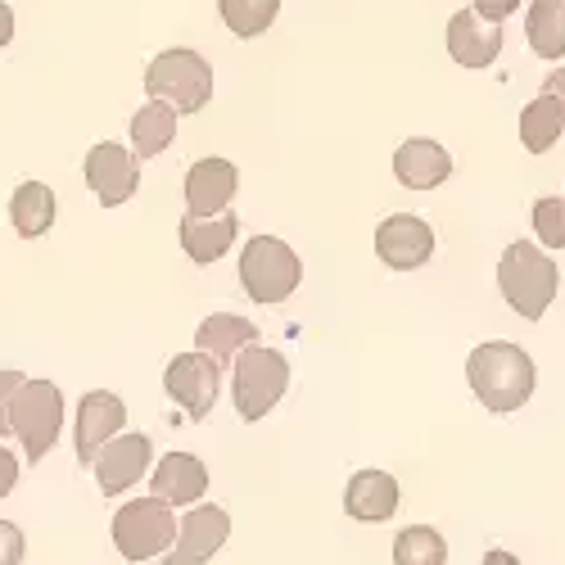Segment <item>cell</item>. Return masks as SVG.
I'll return each instance as SVG.
<instances>
[{
    "mask_svg": "<svg viewBox=\"0 0 565 565\" xmlns=\"http://www.w3.org/2000/svg\"><path fill=\"white\" fill-rule=\"evenodd\" d=\"M466 381H470V394L489 412H515L534 398V358L521 344L489 340L480 349H470Z\"/></svg>",
    "mask_w": 565,
    "mask_h": 565,
    "instance_id": "obj_1",
    "label": "cell"
},
{
    "mask_svg": "<svg viewBox=\"0 0 565 565\" xmlns=\"http://www.w3.org/2000/svg\"><path fill=\"white\" fill-rule=\"evenodd\" d=\"M498 290L502 299L521 312L525 321H539L556 290H561V271H556V258H547L534 241H515L507 245L502 263H498Z\"/></svg>",
    "mask_w": 565,
    "mask_h": 565,
    "instance_id": "obj_2",
    "label": "cell"
},
{
    "mask_svg": "<svg viewBox=\"0 0 565 565\" xmlns=\"http://www.w3.org/2000/svg\"><path fill=\"white\" fill-rule=\"evenodd\" d=\"M290 390V362L280 358L276 349H263V344H249L235 353L231 362V398H235V412L241 420H263L280 398Z\"/></svg>",
    "mask_w": 565,
    "mask_h": 565,
    "instance_id": "obj_3",
    "label": "cell"
},
{
    "mask_svg": "<svg viewBox=\"0 0 565 565\" xmlns=\"http://www.w3.org/2000/svg\"><path fill=\"white\" fill-rule=\"evenodd\" d=\"M146 90H150V100H163L181 114H200L209 100H213V68L204 55L195 51H163L150 60L146 68Z\"/></svg>",
    "mask_w": 565,
    "mask_h": 565,
    "instance_id": "obj_4",
    "label": "cell"
},
{
    "mask_svg": "<svg viewBox=\"0 0 565 565\" xmlns=\"http://www.w3.org/2000/svg\"><path fill=\"white\" fill-rule=\"evenodd\" d=\"M64 430V394L51 381H23L10 403V435L23 444L28 461H45Z\"/></svg>",
    "mask_w": 565,
    "mask_h": 565,
    "instance_id": "obj_5",
    "label": "cell"
},
{
    "mask_svg": "<svg viewBox=\"0 0 565 565\" xmlns=\"http://www.w3.org/2000/svg\"><path fill=\"white\" fill-rule=\"evenodd\" d=\"M303 280V263L276 235H254L241 254V286L254 303H286Z\"/></svg>",
    "mask_w": 565,
    "mask_h": 565,
    "instance_id": "obj_6",
    "label": "cell"
},
{
    "mask_svg": "<svg viewBox=\"0 0 565 565\" xmlns=\"http://www.w3.org/2000/svg\"><path fill=\"white\" fill-rule=\"evenodd\" d=\"M177 539V521H172V507L150 498H136L122 502V511L114 515V547L122 552V561H154L172 547Z\"/></svg>",
    "mask_w": 565,
    "mask_h": 565,
    "instance_id": "obj_7",
    "label": "cell"
},
{
    "mask_svg": "<svg viewBox=\"0 0 565 565\" xmlns=\"http://www.w3.org/2000/svg\"><path fill=\"white\" fill-rule=\"evenodd\" d=\"M163 390L172 403H181L185 416L204 420L222 394V362H213L209 353H177L163 371Z\"/></svg>",
    "mask_w": 565,
    "mask_h": 565,
    "instance_id": "obj_8",
    "label": "cell"
},
{
    "mask_svg": "<svg viewBox=\"0 0 565 565\" xmlns=\"http://www.w3.org/2000/svg\"><path fill=\"white\" fill-rule=\"evenodd\" d=\"M226 539H231V515L213 502H195V511L181 515L177 539L163 552V565H209Z\"/></svg>",
    "mask_w": 565,
    "mask_h": 565,
    "instance_id": "obj_9",
    "label": "cell"
},
{
    "mask_svg": "<svg viewBox=\"0 0 565 565\" xmlns=\"http://www.w3.org/2000/svg\"><path fill=\"white\" fill-rule=\"evenodd\" d=\"M86 185L96 191V200L105 209H118L136 195V185H140V159L131 150H122L118 140H100L96 150H86Z\"/></svg>",
    "mask_w": 565,
    "mask_h": 565,
    "instance_id": "obj_10",
    "label": "cell"
},
{
    "mask_svg": "<svg viewBox=\"0 0 565 565\" xmlns=\"http://www.w3.org/2000/svg\"><path fill=\"white\" fill-rule=\"evenodd\" d=\"M150 461H154V444L150 435H114L100 452H96V480L105 498H118L122 489H131L136 480L150 476Z\"/></svg>",
    "mask_w": 565,
    "mask_h": 565,
    "instance_id": "obj_11",
    "label": "cell"
},
{
    "mask_svg": "<svg viewBox=\"0 0 565 565\" xmlns=\"http://www.w3.org/2000/svg\"><path fill=\"white\" fill-rule=\"evenodd\" d=\"M375 254H381L385 267H394V271L426 267L435 254V231L416 213H394L381 222V231H375Z\"/></svg>",
    "mask_w": 565,
    "mask_h": 565,
    "instance_id": "obj_12",
    "label": "cell"
},
{
    "mask_svg": "<svg viewBox=\"0 0 565 565\" xmlns=\"http://www.w3.org/2000/svg\"><path fill=\"white\" fill-rule=\"evenodd\" d=\"M241 191V168L226 159H200L185 168V213L191 217H217L231 209Z\"/></svg>",
    "mask_w": 565,
    "mask_h": 565,
    "instance_id": "obj_13",
    "label": "cell"
},
{
    "mask_svg": "<svg viewBox=\"0 0 565 565\" xmlns=\"http://www.w3.org/2000/svg\"><path fill=\"white\" fill-rule=\"evenodd\" d=\"M122 420H127V407H122L118 394H109V390L82 394V403H77V439H73L77 444V461L82 466L96 461V452L114 435H122Z\"/></svg>",
    "mask_w": 565,
    "mask_h": 565,
    "instance_id": "obj_14",
    "label": "cell"
},
{
    "mask_svg": "<svg viewBox=\"0 0 565 565\" xmlns=\"http://www.w3.org/2000/svg\"><path fill=\"white\" fill-rule=\"evenodd\" d=\"M444 41H448V55L461 68H489L502 55V23H489L476 10H457L448 19V36Z\"/></svg>",
    "mask_w": 565,
    "mask_h": 565,
    "instance_id": "obj_15",
    "label": "cell"
},
{
    "mask_svg": "<svg viewBox=\"0 0 565 565\" xmlns=\"http://www.w3.org/2000/svg\"><path fill=\"white\" fill-rule=\"evenodd\" d=\"M150 489L168 507H195L204 498V489H209V466L200 457H191V452H168L150 470Z\"/></svg>",
    "mask_w": 565,
    "mask_h": 565,
    "instance_id": "obj_16",
    "label": "cell"
},
{
    "mask_svg": "<svg viewBox=\"0 0 565 565\" xmlns=\"http://www.w3.org/2000/svg\"><path fill=\"white\" fill-rule=\"evenodd\" d=\"M452 172V154L439 146V140H426V136H412L394 150V177L407 191H435L444 185Z\"/></svg>",
    "mask_w": 565,
    "mask_h": 565,
    "instance_id": "obj_17",
    "label": "cell"
},
{
    "mask_svg": "<svg viewBox=\"0 0 565 565\" xmlns=\"http://www.w3.org/2000/svg\"><path fill=\"white\" fill-rule=\"evenodd\" d=\"M344 511L362 525H381L398 511V480L390 470H358L344 489Z\"/></svg>",
    "mask_w": 565,
    "mask_h": 565,
    "instance_id": "obj_18",
    "label": "cell"
},
{
    "mask_svg": "<svg viewBox=\"0 0 565 565\" xmlns=\"http://www.w3.org/2000/svg\"><path fill=\"white\" fill-rule=\"evenodd\" d=\"M235 231H241V217H235L231 209L217 213V217H191V213H185V222H181V231H177V241H181L185 258H195V263L209 267V263H217V258L231 249Z\"/></svg>",
    "mask_w": 565,
    "mask_h": 565,
    "instance_id": "obj_19",
    "label": "cell"
},
{
    "mask_svg": "<svg viewBox=\"0 0 565 565\" xmlns=\"http://www.w3.org/2000/svg\"><path fill=\"white\" fill-rule=\"evenodd\" d=\"M195 344L213 362H235V353H241V349L258 344V326L245 321V317H231V312H213V317H204Z\"/></svg>",
    "mask_w": 565,
    "mask_h": 565,
    "instance_id": "obj_20",
    "label": "cell"
},
{
    "mask_svg": "<svg viewBox=\"0 0 565 565\" xmlns=\"http://www.w3.org/2000/svg\"><path fill=\"white\" fill-rule=\"evenodd\" d=\"M10 222L23 241H36L55 226V191L45 181H23L10 200Z\"/></svg>",
    "mask_w": 565,
    "mask_h": 565,
    "instance_id": "obj_21",
    "label": "cell"
},
{
    "mask_svg": "<svg viewBox=\"0 0 565 565\" xmlns=\"http://www.w3.org/2000/svg\"><path fill=\"white\" fill-rule=\"evenodd\" d=\"M177 136V109L163 100H150L146 109L131 114V150L136 159H159Z\"/></svg>",
    "mask_w": 565,
    "mask_h": 565,
    "instance_id": "obj_22",
    "label": "cell"
},
{
    "mask_svg": "<svg viewBox=\"0 0 565 565\" xmlns=\"http://www.w3.org/2000/svg\"><path fill=\"white\" fill-rule=\"evenodd\" d=\"M561 131H565V109L556 96H547V90L521 109V140H525L530 154H547L561 140Z\"/></svg>",
    "mask_w": 565,
    "mask_h": 565,
    "instance_id": "obj_23",
    "label": "cell"
},
{
    "mask_svg": "<svg viewBox=\"0 0 565 565\" xmlns=\"http://www.w3.org/2000/svg\"><path fill=\"white\" fill-rule=\"evenodd\" d=\"M525 32L539 60H561L565 55V0H534L525 14Z\"/></svg>",
    "mask_w": 565,
    "mask_h": 565,
    "instance_id": "obj_24",
    "label": "cell"
},
{
    "mask_svg": "<svg viewBox=\"0 0 565 565\" xmlns=\"http://www.w3.org/2000/svg\"><path fill=\"white\" fill-rule=\"evenodd\" d=\"M217 14L235 36L249 41V36H263L276 23L280 0H217Z\"/></svg>",
    "mask_w": 565,
    "mask_h": 565,
    "instance_id": "obj_25",
    "label": "cell"
},
{
    "mask_svg": "<svg viewBox=\"0 0 565 565\" xmlns=\"http://www.w3.org/2000/svg\"><path fill=\"white\" fill-rule=\"evenodd\" d=\"M394 565H448V543L430 525H407L394 539Z\"/></svg>",
    "mask_w": 565,
    "mask_h": 565,
    "instance_id": "obj_26",
    "label": "cell"
},
{
    "mask_svg": "<svg viewBox=\"0 0 565 565\" xmlns=\"http://www.w3.org/2000/svg\"><path fill=\"white\" fill-rule=\"evenodd\" d=\"M534 235L543 249H565V200L547 195L534 204Z\"/></svg>",
    "mask_w": 565,
    "mask_h": 565,
    "instance_id": "obj_27",
    "label": "cell"
},
{
    "mask_svg": "<svg viewBox=\"0 0 565 565\" xmlns=\"http://www.w3.org/2000/svg\"><path fill=\"white\" fill-rule=\"evenodd\" d=\"M23 552H28V539L19 525L0 521V565H23Z\"/></svg>",
    "mask_w": 565,
    "mask_h": 565,
    "instance_id": "obj_28",
    "label": "cell"
},
{
    "mask_svg": "<svg viewBox=\"0 0 565 565\" xmlns=\"http://www.w3.org/2000/svg\"><path fill=\"white\" fill-rule=\"evenodd\" d=\"M28 381V375L14 366V371H0V435H10V403H14V390Z\"/></svg>",
    "mask_w": 565,
    "mask_h": 565,
    "instance_id": "obj_29",
    "label": "cell"
},
{
    "mask_svg": "<svg viewBox=\"0 0 565 565\" xmlns=\"http://www.w3.org/2000/svg\"><path fill=\"white\" fill-rule=\"evenodd\" d=\"M521 10V0H476V14L489 19V23H502L507 14Z\"/></svg>",
    "mask_w": 565,
    "mask_h": 565,
    "instance_id": "obj_30",
    "label": "cell"
},
{
    "mask_svg": "<svg viewBox=\"0 0 565 565\" xmlns=\"http://www.w3.org/2000/svg\"><path fill=\"white\" fill-rule=\"evenodd\" d=\"M14 484H19V461L10 448H0V498H10Z\"/></svg>",
    "mask_w": 565,
    "mask_h": 565,
    "instance_id": "obj_31",
    "label": "cell"
},
{
    "mask_svg": "<svg viewBox=\"0 0 565 565\" xmlns=\"http://www.w3.org/2000/svg\"><path fill=\"white\" fill-rule=\"evenodd\" d=\"M14 41V10L0 0V45H10Z\"/></svg>",
    "mask_w": 565,
    "mask_h": 565,
    "instance_id": "obj_32",
    "label": "cell"
},
{
    "mask_svg": "<svg viewBox=\"0 0 565 565\" xmlns=\"http://www.w3.org/2000/svg\"><path fill=\"white\" fill-rule=\"evenodd\" d=\"M543 90H547V96H556V100H561V109H565V68H556V73L543 82Z\"/></svg>",
    "mask_w": 565,
    "mask_h": 565,
    "instance_id": "obj_33",
    "label": "cell"
},
{
    "mask_svg": "<svg viewBox=\"0 0 565 565\" xmlns=\"http://www.w3.org/2000/svg\"><path fill=\"white\" fill-rule=\"evenodd\" d=\"M484 565H521V561H515V556H511L507 547H493V552L484 556Z\"/></svg>",
    "mask_w": 565,
    "mask_h": 565,
    "instance_id": "obj_34",
    "label": "cell"
}]
</instances>
